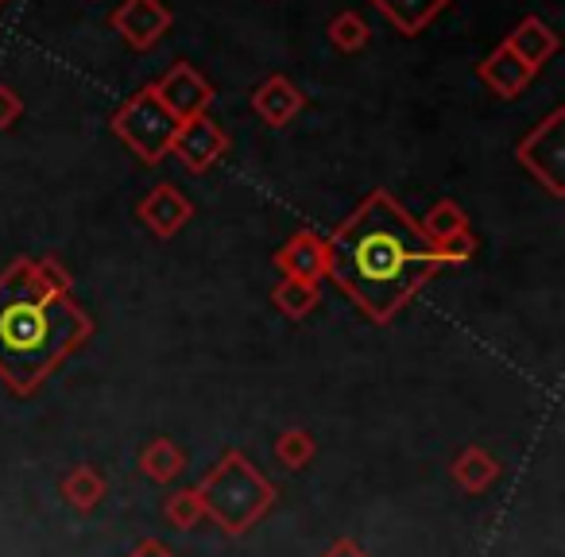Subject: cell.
Listing matches in <instances>:
<instances>
[{"mask_svg": "<svg viewBox=\"0 0 565 557\" xmlns=\"http://www.w3.org/2000/svg\"><path fill=\"white\" fill-rule=\"evenodd\" d=\"M182 469H186V453L171 438H151L140 449V472L151 484H174L182 476Z\"/></svg>", "mask_w": 565, "mask_h": 557, "instance_id": "17", "label": "cell"}, {"mask_svg": "<svg viewBox=\"0 0 565 557\" xmlns=\"http://www.w3.org/2000/svg\"><path fill=\"white\" fill-rule=\"evenodd\" d=\"M109 128L143 167H156L171 156V140H174L179 120L159 105L156 89H151V82H148V86H140L132 97H125V101L117 105Z\"/></svg>", "mask_w": 565, "mask_h": 557, "instance_id": "4", "label": "cell"}, {"mask_svg": "<svg viewBox=\"0 0 565 557\" xmlns=\"http://www.w3.org/2000/svg\"><path fill=\"white\" fill-rule=\"evenodd\" d=\"M503 43H508L531 71H542V63H550V58L557 55V32L542 17H523L511 28Z\"/></svg>", "mask_w": 565, "mask_h": 557, "instance_id": "14", "label": "cell"}, {"mask_svg": "<svg viewBox=\"0 0 565 557\" xmlns=\"http://www.w3.org/2000/svg\"><path fill=\"white\" fill-rule=\"evenodd\" d=\"M20 117H24V97L12 86H0V132H9Z\"/></svg>", "mask_w": 565, "mask_h": 557, "instance_id": "23", "label": "cell"}, {"mask_svg": "<svg viewBox=\"0 0 565 557\" xmlns=\"http://www.w3.org/2000/svg\"><path fill=\"white\" fill-rule=\"evenodd\" d=\"M228 148H233V140H228V132L210 113L194 120H182L171 140V156H179V163L186 167L190 174H210L213 167L228 156Z\"/></svg>", "mask_w": 565, "mask_h": 557, "instance_id": "6", "label": "cell"}, {"mask_svg": "<svg viewBox=\"0 0 565 557\" xmlns=\"http://www.w3.org/2000/svg\"><path fill=\"white\" fill-rule=\"evenodd\" d=\"M194 492H198V500H202L205 518H210L217 531H225L228 538L248 534L252 526L275 507V484L241 453V449H225Z\"/></svg>", "mask_w": 565, "mask_h": 557, "instance_id": "3", "label": "cell"}, {"mask_svg": "<svg viewBox=\"0 0 565 557\" xmlns=\"http://www.w3.org/2000/svg\"><path fill=\"white\" fill-rule=\"evenodd\" d=\"M113 32L125 40L132 51H151L167 32H171L174 17L163 0H120L109 17Z\"/></svg>", "mask_w": 565, "mask_h": 557, "instance_id": "8", "label": "cell"}, {"mask_svg": "<svg viewBox=\"0 0 565 557\" xmlns=\"http://www.w3.org/2000/svg\"><path fill=\"white\" fill-rule=\"evenodd\" d=\"M326 244H330L326 279H333L338 291L376 325H392L446 267L418 221L387 190L364 194L356 210L326 236Z\"/></svg>", "mask_w": 565, "mask_h": 557, "instance_id": "1", "label": "cell"}, {"mask_svg": "<svg viewBox=\"0 0 565 557\" xmlns=\"http://www.w3.org/2000/svg\"><path fill=\"white\" fill-rule=\"evenodd\" d=\"M418 228H423L426 240L438 248L441 240H449V236H461L469 233V217H465V210L457 202H449V197H441V202L430 205V213H426L423 221H418Z\"/></svg>", "mask_w": 565, "mask_h": 557, "instance_id": "19", "label": "cell"}, {"mask_svg": "<svg viewBox=\"0 0 565 557\" xmlns=\"http://www.w3.org/2000/svg\"><path fill=\"white\" fill-rule=\"evenodd\" d=\"M326 35H330V43L341 51V55H356V51L369 47L372 40V28L369 20L361 17V12H338V17L330 20V28H326Z\"/></svg>", "mask_w": 565, "mask_h": 557, "instance_id": "20", "label": "cell"}, {"mask_svg": "<svg viewBox=\"0 0 565 557\" xmlns=\"http://www.w3.org/2000/svg\"><path fill=\"white\" fill-rule=\"evenodd\" d=\"M89 338L94 318L43 279L40 259L20 256L0 271V384L12 395H35Z\"/></svg>", "mask_w": 565, "mask_h": 557, "instance_id": "2", "label": "cell"}, {"mask_svg": "<svg viewBox=\"0 0 565 557\" xmlns=\"http://www.w3.org/2000/svg\"><path fill=\"white\" fill-rule=\"evenodd\" d=\"M322 557H369V549H364L361 542H353V538H338Z\"/></svg>", "mask_w": 565, "mask_h": 557, "instance_id": "24", "label": "cell"}, {"mask_svg": "<svg viewBox=\"0 0 565 557\" xmlns=\"http://www.w3.org/2000/svg\"><path fill=\"white\" fill-rule=\"evenodd\" d=\"M136 217L148 225L151 236L171 240V236H179L182 228H186V221L194 217V202H190L179 186H171V182H159V186H151L148 194L140 197Z\"/></svg>", "mask_w": 565, "mask_h": 557, "instance_id": "10", "label": "cell"}, {"mask_svg": "<svg viewBox=\"0 0 565 557\" xmlns=\"http://www.w3.org/2000/svg\"><path fill=\"white\" fill-rule=\"evenodd\" d=\"M271 302L282 318H291V322H302L318 310L322 302V287L318 283H302V279H279L271 287Z\"/></svg>", "mask_w": 565, "mask_h": 557, "instance_id": "18", "label": "cell"}, {"mask_svg": "<svg viewBox=\"0 0 565 557\" xmlns=\"http://www.w3.org/2000/svg\"><path fill=\"white\" fill-rule=\"evenodd\" d=\"M515 159L546 194L565 197V109H554L515 143Z\"/></svg>", "mask_w": 565, "mask_h": 557, "instance_id": "5", "label": "cell"}, {"mask_svg": "<svg viewBox=\"0 0 565 557\" xmlns=\"http://www.w3.org/2000/svg\"><path fill=\"white\" fill-rule=\"evenodd\" d=\"M449 476H454V484L461 488V492L480 495L500 480V461H495V453H488L484 446H465L461 453L454 457V464H449Z\"/></svg>", "mask_w": 565, "mask_h": 557, "instance_id": "15", "label": "cell"}, {"mask_svg": "<svg viewBox=\"0 0 565 557\" xmlns=\"http://www.w3.org/2000/svg\"><path fill=\"white\" fill-rule=\"evenodd\" d=\"M271 264L279 267L282 279H302V283L322 287V279L330 275V244H326V236L315 233V228H299V233L287 236V240L275 248Z\"/></svg>", "mask_w": 565, "mask_h": 557, "instance_id": "9", "label": "cell"}, {"mask_svg": "<svg viewBox=\"0 0 565 557\" xmlns=\"http://www.w3.org/2000/svg\"><path fill=\"white\" fill-rule=\"evenodd\" d=\"M302 109H307V94H302L287 74H267V78L252 89V113H256L267 128H287Z\"/></svg>", "mask_w": 565, "mask_h": 557, "instance_id": "11", "label": "cell"}, {"mask_svg": "<svg viewBox=\"0 0 565 557\" xmlns=\"http://www.w3.org/2000/svg\"><path fill=\"white\" fill-rule=\"evenodd\" d=\"M318 446L315 438H310V430H302V426H287V430L275 438V461L282 464V469H307L310 461H315Z\"/></svg>", "mask_w": 565, "mask_h": 557, "instance_id": "21", "label": "cell"}, {"mask_svg": "<svg viewBox=\"0 0 565 557\" xmlns=\"http://www.w3.org/2000/svg\"><path fill=\"white\" fill-rule=\"evenodd\" d=\"M151 89H156L159 105H163L167 113H171L174 120H194V117H205L213 105V86L205 82L202 71H194L190 63H174L171 71L163 74L159 82H151Z\"/></svg>", "mask_w": 565, "mask_h": 557, "instance_id": "7", "label": "cell"}, {"mask_svg": "<svg viewBox=\"0 0 565 557\" xmlns=\"http://www.w3.org/2000/svg\"><path fill=\"white\" fill-rule=\"evenodd\" d=\"M125 557H174V554H171V549H167L159 538H143L140 546H132Z\"/></svg>", "mask_w": 565, "mask_h": 557, "instance_id": "25", "label": "cell"}, {"mask_svg": "<svg viewBox=\"0 0 565 557\" xmlns=\"http://www.w3.org/2000/svg\"><path fill=\"white\" fill-rule=\"evenodd\" d=\"M0 4H9V0H0Z\"/></svg>", "mask_w": 565, "mask_h": 557, "instance_id": "26", "label": "cell"}, {"mask_svg": "<svg viewBox=\"0 0 565 557\" xmlns=\"http://www.w3.org/2000/svg\"><path fill=\"white\" fill-rule=\"evenodd\" d=\"M531 66L523 63V58L515 55V51L508 47V43H500V47H492L484 58L477 63V78L484 82L488 89H492L495 97H503V101H511V97H519L526 86L534 82Z\"/></svg>", "mask_w": 565, "mask_h": 557, "instance_id": "12", "label": "cell"}, {"mask_svg": "<svg viewBox=\"0 0 565 557\" xmlns=\"http://www.w3.org/2000/svg\"><path fill=\"white\" fill-rule=\"evenodd\" d=\"M163 515H167V523H171L174 531H190V526L202 523L205 511H202V500H198L194 488H179L174 495H167Z\"/></svg>", "mask_w": 565, "mask_h": 557, "instance_id": "22", "label": "cell"}, {"mask_svg": "<svg viewBox=\"0 0 565 557\" xmlns=\"http://www.w3.org/2000/svg\"><path fill=\"white\" fill-rule=\"evenodd\" d=\"M58 492H63V500L71 503L74 511L89 515L94 507H102L105 492H109V480H105L94 464H74L63 476V484H58Z\"/></svg>", "mask_w": 565, "mask_h": 557, "instance_id": "16", "label": "cell"}, {"mask_svg": "<svg viewBox=\"0 0 565 557\" xmlns=\"http://www.w3.org/2000/svg\"><path fill=\"white\" fill-rule=\"evenodd\" d=\"M369 4L407 40L423 35L449 9V0H369Z\"/></svg>", "mask_w": 565, "mask_h": 557, "instance_id": "13", "label": "cell"}]
</instances>
